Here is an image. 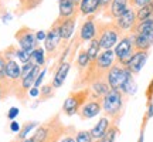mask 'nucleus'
Masks as SVG:
<instances>
[{
  "mask_svg": "<svg viewBox=\"0 0 153 142\" xmlns=\"http://www.w3.org/2000/svg\"><path fill=\"white\" fill-rule=\"evenodd\" d=\"M71 126H65L61 122L60 114L51 117L45 122L40 124L34 132V142H60L67 135H75V134H67Z\"/></svg>",
  "mask_w": 153,
  "mask_h": 142,
  "instance_id": "f257e3e1",
  "label": "nucleus"
},
{
  "mask_svg": "<svg viewBox=\"0 0 153 142\" xmlns=\"http://www.w3.org/2000/svg\"><path fill=\"white\" fill-rule=\"evenodd\" d=\"M125 95L119 90H111L109 93L102 98V111L106 118H109L114 125H118L119 120L123 115V105H125Z\"/></svg>",
  "mask_w": 153,
  "mask_h": 142,
  "instance_id": "f03ea898",
  "label": "nucleus"
},
{
  "mask_svg": "<svg viewBox=\"0 0 153 142\" xmlns=\"http://www.w3.org/2000/svg\"><path fill=\"white\" fill-rule=\"evenodd\" d=\"M122 36L125 34H122L114 22H97V38L101 50H112Z\"/></svg>",
  "mask_w": 153,
  "mask_h": 142,
  "instance_id": "7ed1b4c3",
  "label": "nucleus"
},
{
  "mask_svg": "<svg viewBox=\"0 0 153 142\" xmlns=\"http://www.w3.org/2000/svg\"><path fill=\"white\" fill-rule=\"evenodd\" d=\"M68 44L62 41L58 30V23L55 20L50 28L47 30V37L44 40V50H45V54H47V60L55 58L57 55L60 54V51H64L67 49Z\"/></svg>",
  "mask_w": 153,
  "mask_h": 142,
  "instance_id": "20e7f679",
  "label": "nucleus"
},
{
  "mask_svg": "<svg viewBox=\"0 0 153 142\" xmlns=\"http://www.w3.org/2000/svg\"><path fill=\"white\" fill-rule=\"evenodd\" d=\"M91 98V90L89 88H81V90H74L70 93L67 99L62 104L64 114L71 117L74 114H78V111L82 108V105Z\"/></svg>",
  "mask_w": 153,
  "mask_h": 142,
  "instance_id": "39448f33",
  "label": "nucleus"
},
{
  "mask_svg": "<svg viewBox=\"0 0 153 142\" xmlns=\"http://www.w3.org/2000/svg\"><path fill=\"white\" fill-rule=\"evenodd\" d=\"M136 50H135V38L133 34L128 33L125 36H122L118 44L115 46V63H118L120 66H126V63L131 60V57L133 55Z\"/></svg>",
  "mask_w": 153,
  "mask_h": 142,
  "instance_id": "423d86ee",
  "label": "nucleus"
},
{
  "mask_svg": "<svg viewBox=\"0 0 153 142\" xmlns=\"http://www.w3.org/2000/svg\"><path fill=\"white\" fill-rule=\"evenodd\" d=\"M131 77H133V74H132L126 67L115 63L114 66L111 67V70L108 71V74H106V81L109 84L111 90H120L122 85H123Z\"/></svg>",
  "mask_w": 153,
  "mask_h": 142,
  "instance_id": "0eeeda50",
  "label": "nucleus"
},
{
  "mask_svg": "<svg viewBox=\"0 0 153 142\" xmlns=\"http://www.w3.org/2000/svg\"><path fill=\"white\" fill-rule=\"evenodd\" d=\"M14 37L17 40V44H19V49L24 50V51H28L31 53L34 49H37L40 43L37 41V37H36V31L33 28L27 27V26H22L14 34Z\"/></svg>",
  "mask_w": 153,
  "mask_h": 142,
  "instance_id": "6e6552de",
  "label": "nucleus"
},
{
  "mask_svg": "<svg viewBox=\"0 0 153 142\" xmlns=\"http://www.w3.org/2000/svg\"><path fill=\"white\" fill-rule=\"evenodd\" d=\"M95 37H97V20H95V16L85 17V20L81 23V26L76 31L75 40L79 44H82L89 43Z\"/></svg>",
  "mask_w": 153,
  "mask_h": 142,
  "instance_id": "1a4fd4ad",
  "label": "nucleus"
},
{
  "mask_svg": "<svg viewBox=\"0 0 153 142\" xmlns=\"http://www.w3.org/2000/svg\"><path fill=\"white\" fill-rule=\"evenodd\" d=\"M112 22H114L115 26L122 31V34L131 33L132 30H133V27L136 26V10L129 6V7L126 9V11H123L118 19H115Z\"/></svg>",
  "mask_w": 153,
  "mask_h": 142,
  "instance_id": "9d476101",
  "label": "nucleus"
},
{
  "mask_svg": "<svg viewBox=\"0 0 153 142\" xmlns=\"http://www.w3.org/2000/svg\"><path fill=\"white\" fill-rule=\"evenodd\" d=\"M76 19H78V16L68 17V19H58V17H57L58 30H60L61 38H62V41H64V43L70 44L71 38L74 37V33H75Z\"/></svg>",
  "mask_w": 153,
  "mask_h": 142,
  "instance_id": "9b49d317",
  "label": "nucleus"
},
{
  "mask_svg": "<svg viewBox=\"0 0 153 142\" xmlns=\"http://www.w3.org/2000/svg\"><path fill=\"white\" fill-rule=\"evenodd\" d=\"M102 111V99L98 98H91L88 99L85 104L82 105V108L78 111V115L81 120H91L94 117H97Z\"/></svg>",
  "mask_w": 153,
  "mask_h": 142,
  "instance_id": "f8f14e48",
  "label": "nucleus"
},
{
  "mask_svg": "<svg viewBox=\"0 0 153 142\" xmlns=\"http://www.w3.org/2000/svg\"><path fill=\"white\" fill-rule=\"evenodd\" d=\"M6 71H4V78L7 81L13 84V88L22 78V67L14 58H6Z\"/></svg>",
  "mask_w": 153,
  "mask_h": 142,
  "instance_id": "ddd939ff",
  "label": "nucleus"
},
{
  "mask_svg": "<svg viewBox=\"0 0 153 142\" xmlns=\"http://www.w3.org/2000/svg\"><path fill=\"white\" fill-rule=\"evenodd\" d=\"M79 0H58V19L78 16Z\"/></svg>",
  "mask_w": 153,
  "mask_h": 142,
  "instance_id": "4468645a",
  "label": "nucleus"
},
{
  "mask_svg": "<svg viewBox=\"0 0 153 142\" xmlns=\"http://www.w3.org/2000/svg\"><path fill=\"white\" fill-rule=\"evenodd\" d=\"M148 55H149V51H137L136 50V51L133 53V55L131 57V60L126 63L125 67L135 75L137 72H140L142 67L145 66V63L148 60Z\"/></svg>",
  "mask_w": 153,
  "mask_h": 142,
  "instance_id": "2eb2a0df",
  "label": "nucleus"
},
{
  "mask_svg": "<svg viewBox=\"0 0 153 142\" xmlns=\"http://www.w3.org/2000/svg\"><path fill=\"white\" fill-rule=\"evenodd\" d=\"M99 10H101L99 0H79L78 16H82V17L95 16Z\"/></svg>",
  "mask_w": 153,
  "mask_h": 142,
  "instance_id": "dca6fc26",
  "label": "nucleus"
},
{
  "mask_svg": "<svg viewBox=\"0 0 153 142\" xmlns=\"http://www.w3.org/2000/svg\"><path fill=\"white\" fill-rule=\"evenodd\" d=\"M70 68H71V63L70 61H64L61 63L60 66L57 67V71L53 75V80H51V85L54 88H60L62 87V84L65 82V78L70 72Z\"/></svg>",
  "mask_w": 153,
  "mask_h": 142,
  "instance_id": "f3484780",
  "label": "nucleus"
},
{
  "mask_svg": "<svg viewBox=\"0 0 153 142\" xmlns=\"http://www.w3.org/2000/svg\"><path fill=\"white\" fill-rule=\"evenodd\" d=\"M111 125H112V122H111L109 118H106V117H101L99 118V121L95 124V126H94L92 129H91V135H92L94 141H99L101 138H104V135L108 132V129L111 128Z\"/></svg>",
  "mask_w": 153,
  "mask_h": 142,
  "instance_id": "a211bd4d",
  "label": "nucleus"
},
{
  "mask_svg": "<svg viewBox=\"0 0 153 142\" xmlns=\"http://www.w3.org/2000/svg\"><path fill=\"white\" fill-rule=\"evenodd\" d=\"M135 38V50L137 51H149L153 46V33L133 34Z\"/></svg>",
  "mask_w": 153,
  "mask_h": 142,
  "instance_id": "6ab92c4d",
  "label": "nucleus"
},
{
  "mask_svg": "<svg viewBox=\"0 0 153 142\" xmlns=\"http://www.w3.org/2000/svg\"><path fill=\"white\" fill-rule=\"evenodd\" d=\"M89 90H91V97H92V98L102 99L105 95L111 91V87H109V84H108V81H106V78H104V80L95 81L92 85L89 87Z\"/></svg>",
  "mask_w": 153,
  "mask_h": 142,
  "instance_id": "aec40b11",
  "label": "nucleus"
},
{
  "mask_svg": "<svg viewBox=\"0 0 153 142\" xmlns=\"http://www.w3.org/2000/svg\"><path fill=\"white\" fill-rule=\"evenodd\" d=\"M128 7H129V0H112V4H111L108 13L105 14V17H109V19L115 20L123 11H126Z\"/></svg>",
  "mask_w": 153,
  "mask_h": 142,
  "instance_id": "412c9836",
  "label": "nucleus"
},
{
  "mask_svg": "<svg viewBox=\"0 0 153 142\" xmlns=\"http://www.w3.org/2000/svg\"><path fill=\"white\" fill-rule=\"evenodd\" d=\"M30 57H31L30 61H33L34 64L38 67H44L45 63H47V54H45V50H44L41 46H38L37 49H34L33 51H31Z\"/></svg>",
  "mask_w": 153,
  "mask_h": 142,
  "instance_id": "4be33fe9",
  "label": "nucleus"
},
{
  "mask_svg": "<svg viewBox=\"0 0 153 142\" xmlns=\"http://www.w3.org/2000/svg\"><path fill=\"white\" fill-rule=\"evenodd\" d=\"M89 63H91V60H89V57H88L87 49H79L78 55H76V60H75L76 68H78V74H81L82 71L89 66Z\"/></svg>",
  "mask_w": 153,
  "mask_h": 142,
  "instance_id": "5701e85b",
  "label": "nucleus"
},
{
  "mask_svg": "<svg viewBox=\"0 0 153 142\" xmlns=\"http://www.w3.org/2000/svg\"><path fill=\"white\" fill-rule=\"evenodd\" d=\"M132 34H145V33H153V17L143 20V22L136 23V26L131 31Z\"/></svg>",
  "mask_w": 153,
  "mask_h": 142,
  "instance_id": "b1692460",
  "label": "nucleus"
},
{
  "mask_svg": "<svg viewBox=\"0 0 153 142\" xmlns=\"http://www.w3.org/2000/svg\"><path fill=\"white\" fill-rule=\"evenodd\" d=\"M152 17H153V1H150L149 4L143 6V7L136 10V23L152 19Z\"/></svg>",
  "mask_w": 153,
  "mask_h": 142,
  "instance_id": "393cba45",
  "label": "nucleus"
},
{
  "mask_svg": "<svg viewBox=\"0 0 153 142\" xmlns=\"http://www.w3.org/2000/svg\"><path fill=\"white\" fill-rule=\"evenodd\" d=\"M101 51H102V50H101V46H99V41H98V38H97V37L88 43L87 53H88V57H89V60H91V61L95 60V58L99 55V53H101Z\"/></svg>",
  "mask_w": 153,
  "mask_h": 142,
  "instance_id": "a878e982",
  "label": "nucleus"
},
{
  "mask_svg": "<svg viewBox=\"0 0 153 142\" xmlns=\"http://www.w3.org/2000/svg\"><path fill=\"white\" fill-rule=\"evenodd\" d=\"M38 126V122H26V124H23L22 129H20V132L17 134L16 137V141H23V139H26V138H28L27 135L30 134V132L33 131L34 128H37Z\"/></svg>",
  "mask_w": 153,
  "mask_h": 142,
  "instance_id": "bb28decb",
  "label": "nucleus"
},
{
  "mask_svg": "<svg viewBox=\"0 0 153 142\" xmlns=\"http://www.w3.org/2000/svg\"><path fill=\"white\" fill-rule=\"evenodd\" d=\"M11 94H13V84L10 81H7L6 78L0 80V101L6 99Z\"/></svg>",
  "mask_w": 153,
  "mask_h": 142,
  "instance_id": "cd10ccee",
  "label": "nucleus"
},
{
  "mask_svg": "<svg viewBox=\"0 0 153 142\" xmlns=\"http://www.w3.org/2000/svg\"><path fill=\"white\" fill-rule=\"evenodd\" d=\"M54 94H55V88L51 85V82L45 84V85L40 88V101H45L48 98H53Z\"/></svg>",
  "mask_w": 153,
  "mask_h": 142,
  "instance_id": "c85d7f7f",
  "label": "nucleus"
},
{
  "mask_svg": "<svg viewBox=\"0 0 153 142\" xmlns=\"http://www.w3.org/2000/svg\"><path fill=\"white\" fill-rule=\"evenodd\" d=\"M74 137H75V142H95L89 131H76Z\"/></svg>",
  "mask_w": 153,
  "mask_h": 142,
  "instance_id": "c756f323",
  "label": "nucleus"
},
{
  "mask_svg": "<svg viewBox=\"0 0 153 142\" xmlns=\"http://www.w3.org/2000/svg\"><path fill=\"white\" fill-rule=\"evenodd\" d=\"M30 54H31V53H28V51H24V50H22V49H19V47H17L16 55H14V57H16L17 60H20V63H22V64H27L28 61L31 60Z\"/></svg>",
  "mask_w": 153,
  "mask_h": 142,
  "instance_id": "7c9ffc66",
  "label": "nucleus"
},
{
  "mask_svg": "<svg viewBox=\"0 0 153 142\" xmlns=\"http://www.w3.org/2000/svg\"><path fill=\"white\" fill-rule=\"evenodd\" d=\"M150 1H153V0H129V6L133 7L135 10H137V9H140L143 6L149 4Z\"/></svg>",
  "mask_w": 153,
  "mask_h": 142,
  "instance_id": "2f4dec72",
  "label": "nucleus"
},
{
  "mask_svg": "<svg viewBox=\"0 0 153 142\" xmlns=\"http://www.w3.org/2000/svg\"><path fill=\"white\" fill-rule=\"evenodd\" d=\"M6 57L3 54V51H0V80L4 78V71H6Z\"/></svg>",
  "mask_w": 153,
  "mask_h": 142,
  "instance_id": "473e14b6",
  "label": "nucleus"
},
{
  "mask_svg": "<svg viewBox=\"0 0 153 142\" xmlns=\"http://www.w3.org/2000/svg\"><path fill=\"white\" fill-rule=\"evenodd\" d=\"M111 4H112V0H99V6H101V10L104 11V16L108 13Z\"/></svg>",
  "mask_w": 153,
  "mask_h": 142,
  "instance_id": "72a5a7b5",
  "label": "nucleus"
},
{
  "mask_svg": "<svg viewBox=\"0 0 153 142\" xmlns=\"http://www.w3.org/2000/svg\"><path fill=\"white\" fill-rule=\"evenodd\" d=\"M145 95H146V98H148V102H152L153 101V78L150 80V82H149Z\"/></svg>",
  "mask_w": 153,
  "mask_h": 142,
  "instance_id": "f704fd0d",
  "label": "nucleus"
},
{
  "mask_svg": "<svg viewBox=\"0 0 153 142\" xmlns=\"http://www.w3.org/2000/svg\"><path fill=\"white\" fill-rule=\"evenodd\" d=\"M44 75H45V68H43V70L40 71V74H38L37 80H36V82H34V87H36V88H38L40 85H41V81H43Z\"/></svg>",
  "mask_w": 153,
  "mask_h": 142,
  "instance_id": "c9c22d12",
  "label": "nucleus"
},
{
  "mask_svg": "<svg viewBox=\"0 0 153 142\" xmlns=\"http://www.w3.org/2000/svg\"><path fill=\"white\" fill-rule=\"evenodd\" d=\"M17 115H19V108L17 107H11L10 109H9V114H7V118L9 120H14Z\"/></svg>",
  "mask_w": 153,
  "mask_h": 142,
  "instance_id": "e433bc0d",
  "label": "nucleus"
},
{
  "mask_svg": "<svg viewBox=\"0 0 153 142\" xmlns=\"http://www.w3.org/2000/svg\"><path fill=\"white\" fill-rule=\"evenodd\" d=\"M36 37H37L38 43H41V41H44L45 37H47V31H44V30H38V31H36Z\"/></svg>",
  "mask_w": 153,
  "mask_h": 142,
  "instance_id": "4c0bfd02",
  "label": "nucleus"
},
{
  "mask_svg": "<svg viewBox=\"0 0 153 142\" xmlns=\"http://www.w3.org/2000/svg\"><path fill=\"white\" fill-rule=\"evenodd\" d=\"M20 129H22L20 124H19V122H16V121H11V124H10V131H11V132H16V134H19V132H20Z\"/></svg>",
  "mask_w": 153,
  "mask_h": 142,
  "instance_id": "58836bf2",
  "label": "nucleus"
},
{
  "mask_svg": "<svg viewBox=\"0 0 153 142\" xmlns=\"http://www.w3.org/2000/svg\"><path fill=\"white\" fill-rule=\"evenodd\" d=\"M60 142H75V137H74V135H67V137H64Z\"/></svg>",
  "mask_w": 153,
  "mask_h": 142,
  "instance_id": "ea45409f",
  "label": "nucleus"
},
{
  "mask_svg": "<svg viewBox=\"0 0 153 142\" xmlns=\"http://www.w3.org/2000/svg\"><path fill=\"white\" fill-rule=\"evenodd\" d=\"M17 142H34V139H33V137H30V138H26L23 141H17Z\"/></svg>",
  "mask_w": 153,
  "mask_h": 142,
  "instance_id": "a19ab883",
  "label": "nucleus"
}]
</instances>
